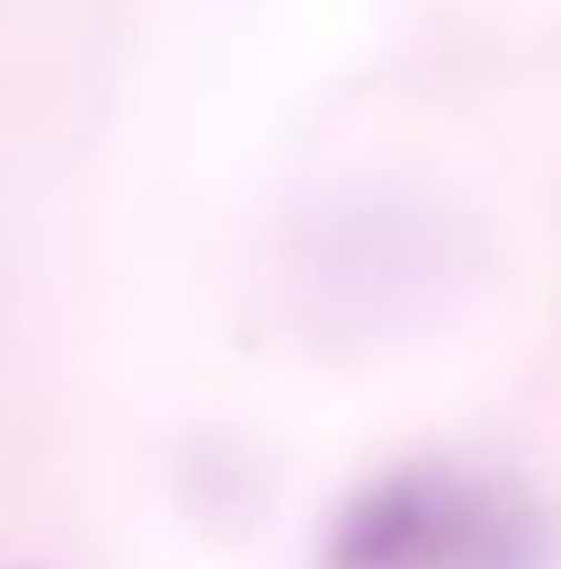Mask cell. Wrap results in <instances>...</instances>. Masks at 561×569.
Masks as SVG:
<instances>
[{
    "instance_id": "1",
    "label": "cell",
    "mask_w": 561,
    "mask_h": 569,
    "mask_svg": "<svg viewBox=\"0 0 561 569\" xmlns=\"http://www.w3.org/2000/svg\"><path fill=\"white\" fill-rule=\"evenodd\" d=\"M547 516L523 492L477 485L462 470L377 477L323 539V569H547Z\"/></svg>"
}]
</instances>
